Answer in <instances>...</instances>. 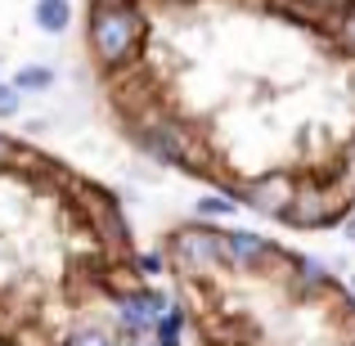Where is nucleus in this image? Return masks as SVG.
<instances>
[{
    "label": "nucleus",
    "instance_id": "1",
    "mask_svg": "<svg viewBox=\"0 0 355 346\" xmlns=\"http://www.w3.org/2000/svg\"><path fill=\"white\" fill-rule=\"evenodd\" d=\"M90 54L104 63L108 72H126L130 63H139V50H144V36H148V18L139 14V5H95L90 9Z\"/></svg>",
    "mask_w": 355,
    "mask_h": 346
},
{
    "label": "nucleus",
    "instance_id": "2",
    "mask_svg": "<svg viewBox=\"0 0 355 346\" xmlns=\"http://www.w3.org/2000/svg\"><path fill=\"white\" fill-rule=\"evenodd\" d=\"M166 257L171 266L180 270L184 279H207L216 275L220 266H230V248H225V234L211 230V225H184L166 239Z\"/></svg>",
    "mask_w": 355,
    "mask_h": 346
},
{
    "label": "nucleus",
    "instance_id": "3",
    "mask_svg": "<svg viewBox=\"0 0 355 346\" xmlns=\"http://www.w3.org/2000/svg\"><path fill=\"white\" fill-rule=\"evenodd\" d=\"M135 144H139V153H148L153 162L189 171L193 135H189V126H184V121H175V117L162 113L157 121H148V126H135Z\"/></svg>",
    "mask_w": 355,
    "mask_h": 346
},
{
    "label": "nucleus",
    "instance_id": "4",
    "mask_svg": "<svg viewBox=\"0 0 355 346\" xmlns=\"http://www.w3.org/2000/svg\"><path fill=\"white\" fill-rule=\"evenodd\" d=\"M230 198H239L243 207L261 211V216L284 220L288 207H293V198H297V180H293L288 171H266V175H257V180H248V184H239V189H230Z\"/></svg>",
    "mask_w": 355,
    "mask_h": 346
},
{
    "label": "nucleus",
    "instance_id": "5",
    "mask_svg": "<svg viewBox=\"0 0 355 346\" xmlns=\"http://www.w3.org/2000/svg\"><path fill=\"white\" fill-rule=\"evenodd\" d=\"M338 216H342L338 189H333V184H320V180H306V184H297V198H293V207H288L284 220L293 230H320Z\"/></svg>",
    "mask_w": 355,
    "mask_h": 346
},
{
    "label": "nucleus",
    "instance_id": "6",
    "mask_svg": "<svg viewBox=\"0 0 355 346\" xmlns=\"http://www.w3.org/2000/svg\"><path fill=\"white\" fill-rule=\"evenodd\" d=\"M225 248H230V270H257V266H266L275 243L252 230H225Z\"/></svg>",
    "mask_w": 355,
    "mask_h": 346
},
{
    "label": "nucleus",
    "instance_id": "7",
    "mask_svg": "<svg viewBox=\"0 0 355 346\" xmlns=\"http://www.w3.org/2000/svg\"><path fill=\"white\" fill-rule=\"evenodd\" d=\"M288 288H293L297 297H315V293H333V279H329V270H324V261H315V257H293Z\"/></svg>",
    "mask_w": 355,
    "mask_h": 346
},
{
    "label": "nucleus",
    "instance_id": "8",
    "mask_svg": "<svg viewBox=\"0 0 355 346\" xmlns=\"http://www.w3.org/2000/svg\"><path fill=\"white\" fill-rule=\"evenodd\" d=\"M32 18H36V27H41V32L63 36L72 27V0H36V5H32Z\"/></svg>",
    "mask_w": 355,
    "mask_h": 346
},
{
    "label": "nucleus",
    "instance_id": "9",
    "mask_svg": "<svg viewBox=\"0 0 355 346\" xmlns=\"http://www.w3.org/2000/svg\"><path fill=\"white\" fill-rule=\"evenodd\" d=\"M9 81H14L18 95H45V90L54 86V68L50 63H23Z\"/></svg>",
    "mask_w": 355,
    "mask_h": 346
},
{
    "label": "nucleus",
    "instance_id": "10",
    "mask_svg": "<svg viewBox=\"0 0 355 346\" xmlns=\"http://www.w3.org/2000/svg\"><path fill=\"white\" fill-rule=\"evenodd\" d=\"M239 207H243V202L230 198V193H202V198L193 202L198 220H230V216H239Z\"/></svg>",
    "mask_w": 355,
    "mask_h": 346
},
{
    "label": "nucleus",
    "instance_id": "11",
    "mask_svg": "<svg viewBox=\"0 0 355 346\" xmlns=\"http://www.w3.org/2000/svg\"><path fill=\"white\" fill-rule=\"evenodd\" d=\"M148 338H153V346H180V338H184V311H180V306H171V311L153 324Z\"/></svg>",
    "mask_w": 355,
    "mask_h": 346
},
{
    "label": "nucleus",
    "instance_id": "12",
    "mask_svg": "<svg viewBox=\"0 0 355 346\" xmlns=\"http://www.w3.org/2000/svg\"><path fill=\"white\" fill-rule=\"evenodd\" d=\"M329 36H333V41H338L347 54H355V5H342L338 14H333Z\"/></svg>",
    "mask_w": 355,
    "mask_h": 346
},
{
    "label": "nucleus",
    "instance_id": "13",
    "mask_svg": "<svg viewBox=\"0 0 355 346\" xmlns=\"http://www.w3.org/2000/svg\"><path fill=\"white\" fill-rule=\"evenodd\" d=\"M63 346H117V342H113V333L99 329V324H77V329L63 338Z\"/></svg>",
    "mask_w": 355,
    "mask_h": 346
},
{
    "label": "nucleus",
    "instance_id": "14",
    "mask_svg": "<svg viewBox=\"0 0 355 346\" xmlns=\"http://www.w3.org/2000/svg\"><path fill=\"white\" fill-rule=\"evenodd\" d=\"M130 270H135V279H153V275L166 270V257L162 252H135V257H130Z\"/></svg>",
    "mask_w": 355,
    "mask_h": 346
},
{
    "label": "nucleus",
    "instance_id": "15",
    "mask_svg": "<svg viewBox=\"0 0 355 346\" xmlns=\"http://www.w3.org/2000/svg\"><path fill=\"white\" fill-rule=\"evenodd\" d=\"M23 108V95L14 90V81H0V121H14Z\"/></svg>",
    "mask_w": 355,
    "mask_h": 346
},
{
    "label": "nucleus",
    "instance_id": "16",
    "mask_svg": "<svg viewBox=\"0 0 355 346\" xmlns=\"http://www.w3.org/2000/svg\"><path fill=\"white\" fill-rule=\"evenodd\" d=\"M342 234H347V239L355 243V211H351V216H347V220H342Z\"/></svg>",
    "mask_w": 355,
    "mask_h": 346
},
{
    "label": "nucleus",
    "instance_id": "17",
    "mask_svg": "<svg viewBox=\"0 0 355 346\" xmlns=\"http://www.w3.org/2000/svg\"><path fill=\"white\" fill-rule=\"evenodd\" d=\"M95 5H113V9H121V5H139V0H95Z\"/></svg>",
    "mask_w": 355,
    "mask_h": 346
},
{
    "label": "nucleus",
    "instance_id": "18",
    "mask_svg": "<svg viewBox=\"0 0 355 346\" xmlns=\"http://www.w3.org/2000/svg\"><path fill=\"white\" fill-rule=\"evenodd\" d=\"M9 144H14V139H5V135H0V162L9 157Z\"/></svg>",
    "mask_w": 355,
    "mask_h": 346
},
{
    "label": "nucleus",
    "instance_id": "19",
    "mask_svg": "<svg viewBox=\"0 0 355 346\" xmlns=\"http://www.w3.org/2000/svg\"><path fill=\"white\" fill-rule=\"evenodd\" d=\"M351 302H355V279H351Z\"/></svg>",
    "mask_w": 355,
    "mask_h": 346
},
{
    "label": "nucleus",
    "instance_id": "20",
    "mask_svg": "<svg viewBox=\"0 0 355 346\" xmlns=\"http://www.w3.org/2000/svg\"><path fill=\"white\" fill-rule=\"evenodd\" d=\"M347 346H355V333H351V338H347Z\"/></svg>",
    "mask_w": 355,
    "mask_h": 346
},
{
    "label": "nucleus",
    "instance_id": "21",
    "mask_svg": "<svg viewBox=\"0 0 355 346\" xmlns=\"http://www.w3.org/2000/svg\"><path fill=\"white\" fill-rule=\"evenodd\" d=\"M144 346H153V342H144Z\"/></svg>",
    "mask_w": 355,
    "mask_h": 346
}]
</instances>
